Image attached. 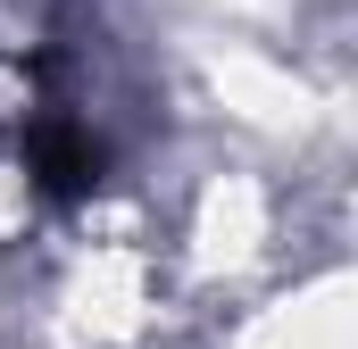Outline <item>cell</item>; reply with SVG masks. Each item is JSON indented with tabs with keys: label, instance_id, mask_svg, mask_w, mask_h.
Returning <instances> with one entry per match:
<instances>
[{
	"label": "cell",
	"instance_id": "obj_1",
	"mask_svg": "<svg viewBox=\"0 0 358 349\" xmlns=\"http://www.w3.org/2000/svg\"><path fill=\"white\" fill-rule=\"evenodd\" d=\"M25 167H34V183L50 200H84L92 183H100V142H92L76 117H42L25 133Z\"/></svg>",
	"mask_w": 358,
	"mask_h": 349
}]
</instances>
